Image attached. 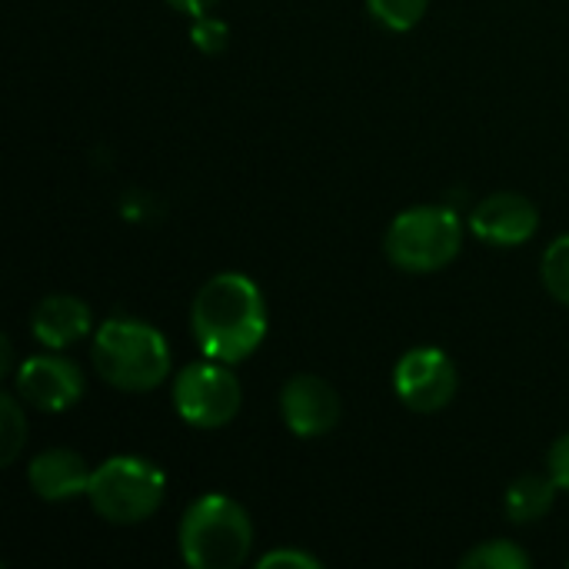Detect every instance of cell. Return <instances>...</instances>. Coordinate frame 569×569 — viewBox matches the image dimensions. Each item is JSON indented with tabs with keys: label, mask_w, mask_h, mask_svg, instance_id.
Returning <instances> with one entry per match:
<instances>
[{
	"label": "cell",
	"mask_w": 569,
	"mask_h": 569,
	"mask_svg": "<svg viewBox=\"0 0 569 569\" xmlns=\"http://www.w3.org/2000/svg\"><path fill=\"white\" fill-rule=\"evenodd\" d=\"M193 340L203 357L220 363L247 360L267 337V303L247 273L210 277L190 307Z\"/></svg>",
	"instance_id": "6da1fadb"
},
{
	"label": "cell",
	"mask_w": 569,
	"mask_h": 569,
	"mask_svg": "<svg viewBox=\"0 0 569 569\" xmlns=\"http://www.w3.org/2000/svg\"><path fill=\"white\" fill-rule=\"evenodd\" d=\"M93 367L123 393H150L170 373V343L143 320L110 317L93 333Z\"/></svg>",
	"instance_id": "7a4b0ae2"
},
{
	"label": "cell",
	"mask_w": 569,
	"mask_h": 569,
	"mask_svg": "<svg viewBox=\"0 0 569 569\" xmlns=\"http://www.w3.org/2000/svg\"><path fill=\"white\" fill-rule=\"evenodd\" d=\"M177 543L187 567L233 569L250 557L253 523L237 500L223 493H207L187 507Z\"/></svg>",
	"instance_id": "3957f363"
},
{
	"label": "cell",
	"mask_w": 569,
	"mask_h": 569,
	"mask_svg": "<svg viewBox=\"0 0 569 569\" xmlns=\"http://www.w3.org/2000/svg\"><path fill=\"white\" fill-rule=\"evenodd\" d=\"M167 493V477L143 457H110L90 473L87 500L107 523L133 527L150 520Z\"/></svg>",
	"instance_id": "277c9868"
},
{
	"label": "cell",
	"mask_w": 569,
	"mask_h": 569,
	"mask_svg": "<svg viewBox=\"0 0 569 569\" xmlns=\"http://www.w3.org/2000/svg\"><path fill=\"white\" fill-rule=\"evenodd\" d=\"M383 247L393 267L407 273H433L457 260L463 223L450 207H410L393 217Z\"/></svg>",
	"instance_id": "5b68a950"
},
{
	"label": "cell",
	"mask_w": 569,
	"mask_h": 569,
	"mask_svg": "<svg viewBox=\"0 0 569 569\" xmlns=\"http://www.w3.org/2000/svg\"><path fill=\"white\" fill-rule=\"evenodd\" d=\"M243 403V390L230 370V363L220 360H200L177 373L173 383V410L183 423L200 430L227 427Z\"/></svg>",
	"instance_id": "8992f818"
},
{
	"label": "cell",
	"mask_w": 569,
	"mask_h": 569,
	"mask_svg": "<svg viewBox=\"0 0 569 569\" xmlns=\"http://www.w3.org/2000/svg\"><path fill=\"white\" fill-rule=\"evenodd\" d=\"M460 377L440 347H413L393 367V390L413 413H440L457 397Z\"/></svg>",
	"instance_id": "52a82bcc"
},
{
	"label": "cell",
	"mask_w": 569,
	"mask_h": 569,
	"mask_svg": "<svg viewBox=\"0 0 569 569\" xmlns=\"http://www.w3.org/2000/svg\"><path fill=\"white\" fill-rule=\"evenodd\" d=\"M13 387L23 403L43 413H63L70 410L83 393V373L73 360L60 353H40L27 357L13 370Z\"/></svg>",
	"instance_id": "ba28073f"
},
{
	"label": "cell",
	"mask_w": 569,
	"mask_h": 569,
	"mask_svg": "<svg viewBox=\"0 0 569 569\" xmlns=\"http://www.w3.org/2000/svg\"><path fill=\"white\" fill-rule=\"evenodd\" d=\"M340 397L323 377L297 373L280 390V417L300 440L327 437L340 423Z\"/></svg>",
	"instance_id": "9c48e42d"
},
{
	"label": "cell",
	"mask_w": 569,
	"mask_h": 569,
	"mask_svg": "<svg viewBox=\"0 0 569 569\" xmlns=\"http://www.w3.org/2000/svg\"><path fill=\"white\" fill-rule=\"evenodd\" d=\"M540 227V210L523 193H490L470 213V230L493 247H520Z\"/></svg>",
	"instance_id": "30bf717a"
},
{
	"label": "cell",
	"mask_w": 569,
	"mask_h": 569,
	"mask_svg": "<svg viewBox=\"0 0 569 569\" xmlns=\"http://www.w3.org/2000/svg\"><path fill=\"white\" fill-rule=\"evenodd\" d=\"M90 473L93 470H87V460L77 450H67V447L43 450L27 467L30 490L47 503H63V500H73V497H87Z\"/></svg>",
	"instance_id": "8fae6325"
},
{
	"label": "cell",
	"mask_w": 569,
	"mask_h": 569,
	"mask_svg": "<svg viewBox=\"0 0 569 569\" xmlns=\"http://www.w3.org/2000/svg\"><path fill=\"white\" fill-rule=\"evenodd\" d=\"M30 330L33 337L50 347V350H63L77 340H83L93 330V317L90 307L80 297L70 293H50L43 297L33 313H30Z\"/></svg>",
	"instance_id": "7c38bea8"
},
{
	"label": "cell",
	"mask_w": 569,
	"mask_h": 569,
	"mask_svg": "<svg viewBox=\"0 0 569 569\" xmlns=\"http://www.w3.org/2000/svg\"><path fill=\"white\" fill-rule=\"evenodd\" d=\"M557 490L560 487H557V480L550 473L547 477L527 473V477L510 483V490L503 497V507H507L513 523H537V520H543L553 510Z\"/></svg>",
	"instance_id": "4fadbf2b"
},
{
	"label": "cell",
	"mask_w": 569,
	"mask_h": 569,
	"mask_svg": "<svg viewBox=\"0 0 569 569\" xmlns=\"http://www.w3.org/2000/svg\"><path fill=\"white\" fill-rule=\"evenodd\" d=\"M427 7H430V0H367L370 17L393 33L413 30L423 20Z\"/></svg>",
	"instance_id": "5bb4252c"
},
{
	"label": "cell",
	"mask_w": 569,
	"mask_h": 569,
	"mask_svg": "<svg viewBox=\"0 0 569 569\" xmlns=\"http://www.w3.org/2000/svg\"><path fill=\"white\" fill-rule=\"evenodd\" d=\"M530 567V553H523L517 543L510 540H490L473 547L463 557V569H527Z\"/></svg>",
	"instance_id": "9a60e30c"
},
{
	"label": "cell",
	"mask_w": 569,
	"mask_h": 569,
	"mask_svg": "<svg viewBox=\"0 0 569 569\" xmlns=\"http://www.w3.org/2000/svg\"><path fill=\"white\" fill-rule=\"evenodd\" d=\"M23 443H27V417H23L20 403L10 393H3L0 397V447H3L0 460H3V467H10L17 460Z\"/></svg>",
	"instance_id": "2e32d148"
},
{
	"label": "cell",
	"mask_w": 569,
	"mask_h": 569,
	"mask_svg": "<svg viewBox=\"0 0 569 569\" xmlns=\"http://www.w3.org/2000/svg\"><path fill=\"white\" fill-rule=\"evenodd\" d=\"M543 283L553 300L569 307V233L553 240L543 253Z\"/></svg>",
	"instance_id": "e0dca14e"
},
{
	"label": "cell",
	"mask_w": 569,
	"mask_h": 569,
	"mask_svg": "<svg viewBox=\"0 0 569 569\" xmlns=\"http://www.w3.org/2000/svg\"><path fill=\"white\" fill-rule=\"evenodd\" d=\"M193 20H197V23H193V43H197L203 53H220V50L227 47V40H230L227 23L217 20V17H210V13L193 17Z\"/></svg>",
	"instance_id": "ac0fdd59"
},
{
	"label": "cell",
	"mask_w": 569,
	"mask_h": 569,
	"mask_svg": "<svg viewBox=\"0 0 569 569\" xmlns=\"http://www.w3.org/2000/svg\"><path fill=\"white\" fill-rule=\"evenodd\" d=\"M547 473L557 480V487H560V490H567L569 493V433L567 437H560V440L550 447V457H547Z\"/></svg>",
	"instance_id": "d6986e66"
},
{
	"label": "cell",
	"mask_w": 569,
	"mask_h": 569,
	"mask_svg": "<svg viewBox=\"0 0 569 569\" xmlns=\"http://www.w3.org/2000/svg\"><path fill=\"white\" fill-rule=\"evenodd\" d=\"M277 567L313 569V567H320V560H317V557H310V553H303V550H273V553L260 557V569H277Z\"/></svg>",
	"instance_id": "ffe728a7"
},
{
	"label": "cell",
	"mask_w": 569,
	"mask_h": 569,
	"mask_svg": "<svg viewBox=\"0 0 569 569\" xmlns=\"http://www.w3.org/2000/svg\"><path fill=\"white\" fill-rule=\"evenodd\" d=\"M173 10H180V13H187V17H203V13H210L213 10V3L217 0H167Z\"/></svg>",
	"instance_id": "44dd1931"
}]
</instances>
